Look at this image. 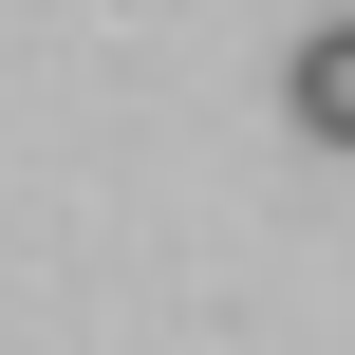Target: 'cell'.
Segmentation results:
<instances>
[{
	"instance_id": "1",
	"label": "cell",
	"mask_w": 355,
	"mask_h": 355,
	"mask_svg": "<svg viewBox=\"0 0 355 355\" xmlns=\"http://www.w3.org/2000/svg\"><path fill=\"white\" fill-rule=\"evenodd\" d=\"M281 112H300L318 150H355V19H318V37L281 56Z\"/></svg>"
}]
</instances>
